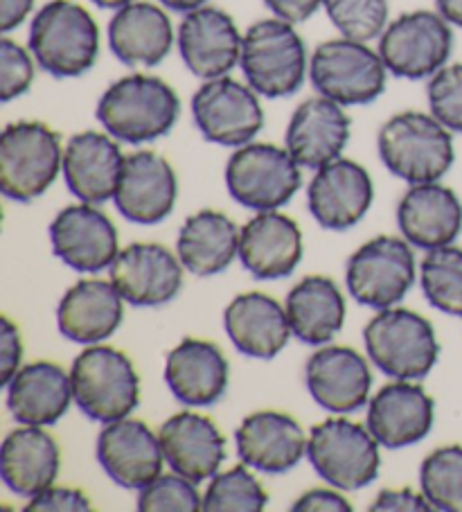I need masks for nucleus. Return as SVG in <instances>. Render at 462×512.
I'll return each mask as SVG.
<instances>
[{
    "mask_svg": "<svg viewBox=\"0 0 462 512\" xmlns=\"http://www.w3.org/2000/svg\"><path fill=\"white\" fill-rule=\"evenodd\" d=\"M181 100L165 79L133 73L102 93L95 116L106 134L127 145H145L174 129Z\"/></svg>",
    "mask_w": 462,
    "mask_h": 512,
    "instance_id": "obj_1",
    "label": "nucleus"
},
{
    "mask_svg": "<svg viewBox=\"0 0 462 512\" xmlns=\"http://www.w3.org/2000/svg\"><path fill=\"white\" fill-rule=\"evenodd\" d=\"M377 152L390 174L411 185L440 181L456 161L451 131L422 111H402L386 120Z\"/></svg>",
    "mask_w": 462,
    "mask_h": 512,
    "instance_id": "obj_2",
    "label": "nucleus"
},
{
    "mask_svg": "<svg viewBox=\"0 0 462 512\" xmlns=\"http://www.w3.org/2000/svg\"><path fill=\"white\" fill-rule=\"evenodd\" d=\"M37 66L48 75L70 79L88 73L100 55V28L75 0H50L34 14L28 37Z\"/></svg>",
    "mask_w": 462,
    "mask_h": 512,
    "instance_id": "obj_3",
    "label": "nucleus"
},
{
    "mask_svg": "<svg viewBox=\"0 0 462 512\" xmlns=\"http://www.w3.org/2000/svg\"><path fill=\"white\" fill-rule=\"evenodd\" d=\"M239 68L257 95L280 100L298 93L309 75L307 46L293 23L264 19L244 32Z\"/></svg>",
    "mask_w": 462,
    "mask_h": 512,
    "instance_id": "obj_4",
    "label": "nucleus"
},
{
    "mask_svg": "<svg viewBox=\"0 0 462 512\" xmlns=\"http://www.w3.org/2000/svg\"><path fill=\"white\" fill-rule=\"evenodd\" d=\"M64 170L61 136L46 122H10L0 134V190L7 199L30 203L43 197Z\"/></svg>",
    "mask_w": 462,
    "mask_h": 512,
    "instance_id": "obj_5",
    "label": "nucleus"
},
{
    "mask_svg": "<svg viewBox=\"0 0 462 512\" xmlns=\"http://www.w3.org/2000/svg\"><path fill=\"white\" fill-rule=\"evenodd\" d=\"M363 343L372 364L390 379H424L440 357L431 321L406 307L379 310L363 328Z\"/></svg>",
    "mask_w": 462,
    "mask_h": 512,
    "instance_id": "obj_6",
    "label": "nucleus"
},
{
    "mask_svg": "<svg viewBox=\"0 0 462 512\" xmlns=\"http://www.w3.org/2000/svg\"><path fill=\"white\" fill-rule=\"evenodd\" d=\"M73 397L86 418L102 425L129 418L140 402V379L131 359L111 346H88L70 368Z\"/></svg>",
    "mask_w": 462,
    "mask_h": 512,
    "instance_id": "obj_7",
    "label": "nucleus"
},
{
    "mask_svg": "<svg viewBox=\"0 0 462 512\" xmlns=\"http://www.w3.org/2000/svg\"><path fill=\"white\" fill-rule=\"evenodd\" d=\"M379 447L368 427L345 418H327L309 431L307 461L325 483L352 492L379 479Z\"/></svg>",
    "mask_w": 462,
    "mask_h": 512,
    "instance_id": "obj_8",
    "label": "nucleus"
},
{
    "mask_svg": "<svg viewBox=\"0 0 462 512\" xmlns=\"http://www.w3.org/2000/svg\"><path fill=\"white\" fill-rule=\"evenodd\" d=\"M388 68L379 50L354 39H330L309 57V82L341 107H366L386 91Z\"/></svg>",
    "mask_w": 462,
    "mask_h": 512,
    "instance_id": "obj_9",
    "label": "nucleus"
},
{
    "mask_svg": "<svg viewBox=\"0 0 462 512\" xmlns=\"http://www.w3.org/2000/svg\"><path fill=\"white\" fill-rule=\"evenodd\" d=\"M302 167L287 147L248 143L237 147L226 163V188L239 206L255 213L280 210L296 197Z\"/></svg>",
    "mask_w": 462,
    "mask_h": 512,
    "instance_id": "obj_10",
    "label": "nucleus"
},
{
    "mask_svg": "<svg viewBox=\"0 0 462 512\" xmlns=\"http://www.w3.org/2000/svg\"><path fill=\"white\" fill-rule=\"evenodd\" d=\"M453 25L435 10L399 14L379 37V55L390 75L399 79H431L449 64Z\"/></svg>",
    "mask_w": 462,
    "mask_h": 512,
    "instance_id": "obj_11",
    "label": "nucleus"
},
{
    "mask_svg": "<svg viewBox=\"0 0 462 512\" xmlns=\"http://www.w3.org/2000/svg\"><path fill=\"white\" fill-rule=\"evenodd\" d=\"M413 246L404 237L379 235L359 246L345 267V285L357 303L388 310L402 303L415 285Z\"/></svg>",
    "mask_w": 462,
    "mask_h": 512,
    "instance_id": "obj_12",
    "label": "nucleus"
},
{
    "mask_svg": "<svg viewBox=\"0 0 462 512\" xmlns=\"http://www.w3.org/2000/svg\"><path fill=\"white\" fill-rule=\"evenodd\" d=\"M192 118L208 143L244 147L264 127V109L251 86L233 77L206 79L192 95Z\"/></svg>",
    "mask_w": 462,
    "mask_h": 512,
    "instance_id": "obj_13",
    "label": "nucleus"
},
{
    "mask_svg": "<svg viewBox=\"0 0 462 512\" xmlns=\"http://www.w3.org/2000/svg\"><path fill=\"white\" fill-rule=\"evenodd\" d=\"M183 262L167 246L136 242L118 253L109 267L111 282L131 307H161L183 289Z\"/></svg>",
    "mask_w": 462,
    "mask_h": 512,
    "instance_id": "obj_14",
    "label": "nucleus"
},
{
    "mask_svg": "<svg viewBox=\"0 0 462 512\" xmlns=\"http://www.w3.org/2000/svg\"><path fill=\"white\" fill-rule=\"evenodd\" d=\"M242 43L244 34L233 16L210 5L185 14L176 30V46L185 68L203 82L224 77L239 66Z\"/></svg>",
    "mask_w": 462,
    "mask_h": 512,
    "instance_id": "obj_15",
    "label": "nucleus"
},
{
    "mask_svg": "<svg viewBox=\"0 0 462 512\" xmlns=\"http://www.w3.org/2000/svg\"><path fill=\"white\" fill-rule=\"evenodd\" d=\"M375 185L368 170L350 158L316 170L307 188V208L325 231H350L372 206Z\"/></svg>",
    "mask_w": 462,
    "mask_h": 512,
    "instance_id": "obj_16",
    "label": "nucleus"
},
{
    "mask_svg": "<svg viewBox=\"0 0 462 512\" xmlns=\"http://www.w3.org/2000/svg\"><path fill=\"white\" fill-rule=\"evenodd\" d=\"M52 253L79 273L109 269L118 258L120 244L115 224L93 203L68 206L50 224Z\"/></svg>",
    "mask_w": 462,
    "mask_h": 512,
    "instance_id": "obj_17",
    "label": "nucleus"
},
{
    "mask_svg": "<svg viewBox=\"0 0 462 512\" xmlns=\"http://www.w3.org/2000/svg\"><path fill=\"white\" fill-rule=\"evenodd\" d=\"M179 197L176 172L165 156L156 152H133L124 156L115 208L124 219L140 226L161 224L172 215Z\"/></svg>",
    "mask_w": 462,
    "mask_h": 512,
    "instance_id": "obj_18",
    "label": "nucleus"
},
{
    "mask_svg": "<svg viewBox=\"0 0 462 512\" xmlns=\"http://www.w3.org/2000/svg\"><path fill=\"white\" fill-rule=\"evenodd\" d=\"M106 476L124 490H142L163 474L161 438L142 420L122 418L104 425L95 445Z\"/></svg>",
    "mask_w": 462,
    "mask_h": 512,
    "instance_id": "obj_19",
    "label": "nucleus"
},
{
    "mask_svg": "<svg viewBox=\"0 0 462 512\" xmlns=\"http://www.w3.org/2000/svg\"><path fill=\"white\" fill-rule=\"evenodd\" d=\"M435 425V402L420 384L395 379L370 397L366 427L386 449H404L420 443Z\"/></svg>",
    "mask_w": 462,
    "mask_h": 512,
    "instance_id": "obj_20",
    "label": "nucleus"
},
{
    "mask_svg": "<svg viewBox=\"0 0 462 512\" xmlns=\"http://www.w3.org/2000/svg\"><path fill=\"white\" fill-rule=\"evenodd\" d=\"M305 384L321 409L348 416L370 402L372 373L354 348L323 346L307 361Z\"/></svg>",
    "mask_w": 462,
    "mask_h": 512,
    "instance_id": "obj_21",
    "label": "nucleus"
},
{
    "mask_svg": "<svg viewBox=\"0 0 462 512\" xmlns=\"http://www.w3.org/2000/svg\"><path fill=\"white\" fill-rule=\"evenodd\" d=\"M350 129L352 120L345 107L325 95H314L293 111L284 131V147L300 167L316 172L343 156Z\"/></svg>",
    "mask_w": 462,
    "mask_h": 512,
    "instance_id": "obj_22",
    "label": "nucleus"
},
{
    "mask_svg": "<svg viewBox=\"0 0 462 512\" xmlns=\"http://www.w3.org/2000/svg\"><path fill=\"white\" fill-rule=\"evenodd\" d=\"M307 436L298 420L280 411H255L235 431L239 461L264 474H284L307 456Z\"/></svg>",
    "mask_w": 462,
    "mask_h": 512,
    "instance_id": "obj_23",
    "label": "nucleus"
},
{
    "mask_svg": "<svg viewBox=\"0 0 462 512\" xmlns=\"http://www.w3.org/2000/svg\"><path fill=\"white\" fill-rule=\"evenodd\" d=\"M397 226L415 249H440L462 233V201L440 181L411 185L397 206Z\"/></svg>",
    "mask_w": 462,
    "mask_h": 512,
    "instance_id": "obj_24",
    "label": "nucleus"
},
{
    "mask_svg": "<svg viewBox=\"0 0 462 512\" xmlns=\"http://www.w3.org/2000/svg\"><path fill=\"white\" fill-rule=\"evenodd\" d=\"M161 447L172 472L194 483L210 481L226 461V438L208 416L181 411L163 422Z\"/></svg>",
    "mask_w": 462,
    "mask_h": 512,
    "instance_id": "obj_25",
    "label": "nucleus"
},
{
    "mask_svg": "<svg viewBox=\"0 0 462 512\" xmlns=\"http://www.w3.org/2000/svg\"><path fill=\"white\" fill-rule=\"evenodd\" d=\"M239 260L257 280L291 276L302 260V231L289 215L264 210L239 233Z\"/></svg>",
    "mask_w": 462,
    "mask_h": 512,
    "instance_id": "obj_26",
    "label": "nucleus"
},
{
    "mask_svg": "<svg viewBox=\"0 0 462 512\" xmlns=\"http://www.w3.org/2000/svg\"><path fill=\"white\" fill-rule=\"evenodd\" d=\"M120 140L100 131H82L64 147V179L68 190L84 203H104L118 190L124 154Z\"/></svg>",
    "mask_w": 462,
    "mask_h": 512,
    "instance_id": "obj_27",
    "label": "nucleus"
},
{
    "mask_svg": "<svg viewBox=\"0 0 462 512\" xmlns=\"http://www.w3.org/2000/svg\"><path fill=\"white\" fill-rule=\"evenodd\" d=\"M174 46V28L163 7L147 0L115 10L109 21V50L131 68H154L163 64Z\"/></svg>",
    "mask_w": 462,
    "mask_h": 512,
    "instance_id": "obj_28",
    "label": "nucleus"
},
{
    "mask_svg": "<svg viewBox=\"0 0 462 512\" xmlns=\"http://www.w3.org/2000/svg\"><path fill=\"white\" fill-rule=\"evenodd\" d=\"M165 384L185 406H212L226 395L228 361L217 343L188 337L165 361Z\"/></svg>",
    "mask_w": 462,
    "mask_h": 512,
    "instance_id": "obj_29",
    "label": "nucleus"
},
{
    "mask_svg": "<svg viewBox=\"0 0 462 512\" xmlns=\"http://www.w3.org/2000/svg\"><path fill=\"white\" fill-rule=\"evenodd\" d=\"M224 328L235 350L251 359L278 357L293 334L284 305L262 291H246L230 300Z\"/></svg>",
    "mask_w": 462,
    "mask_h": 512,
    "instance_id": "obj_30",
    "label": "nucleus"
},
{
    "mask_svg": "<svg viewBox=\"0 0 462 512\" xmlns=\"http://www.w3.org/2000/svg\"><path fill=\"white\" fill-rule=\"evenodd\" d=\"M124 316V298L111 280H79L57 307L59 332L68 341L95 346L113 337Z\"/></svg>",
    "mask_w": 462,
    "mask_h": 512,
    "instance_id": "obj_31",
    "label": "nucleus"
},
{
    "mask_svg": "<svg viewBox=\"0 0 462 512\" xmlns=\"http://www.w3.org/2000/svg\"><path fill=\"white\" fill-rule=\"evenodd\" d=\"M7 409L19 425L52 427L66 416L73 397L70 373L52 361L23 366L5 386Z\"/></svg>",
    "mask_w": 462,
    "mask_h": 512,
    "instance_id": "obj_32",
    "label": "nucleus"
},
{
    "mask_svg": "<svg viewBox=\"0 0 462 512\" xmlns=\"http://www.w3.org/2000/svg\"><path fill=\"white\" fill-rule=\"evenodd\" d=\"M61 454L52 434L43 427L21 425L5 436L0 447V476L14 494L23 499L55 485Z\"/></svg>",
    "mask_w": 462,
    "mask_h": 512,
    "instance_id": "obj_33",
    "label": "nucleus"
},
{
    "mask_svg": "<svg viewBox=\"0 0 462 512\" xmlns=\"http://www.w3.org/2000/svg\"><path fill=\"white\" fill-rule=\"evenodd\" d=\"M293 337L307 346H327L345 325V296L327 276H307L284 300Z\"/></svg>",
    "mask_w": 462,
    "mask_h": 512,
    "instance_id": "obj_34",
    "label": "nucleus"
},
{
    "mask_svg": "<svg viewBox=\"0 0 462 512\" xmlns=\"http://www.w3.org/2000/svg\"><path fill=\"white\" fill-rule=\"evenodd\" d=\"M239 233L242 228H237L228 215L219 210H199L181 226L176 255L194 276H217L239 258Z\"/></svg>",
    "mask_w": 462,
    "mask_h": 512,
    "instance_id": "obj_35",
    "label": "nucleus"
},
{
    "mask_svg": "<svg viewBox=\"0 0 462 512\" xmlns=\"http://www.w3.org/2000/svg\"><path fill=\"white\" fill-rule=\"evenodd\" d=\"M420 287L431 307L462 319V249L456 244L426 251L420 262Z\"/></svg>",
    "mask_w": 462,
    "mask_h": 512,
    "instance_id": "obj_36",
    "label": "nucleus"
},
{
    "mask_svg": "<svg viewBox=\"0 0 462 512\" xmlns=\"http://www.w3.org/2000/svg\"><path fill=\"white\" fill-rule=\"evenodd\" d=\"M420 490L433 510L462 512V445L438 447L424 458Z\"/></svg>",
    "mask_w": 462,
    "mask_h": 512,
    "instance_id": "obj_37",
    "label": "nucleus"
},
{
    "mask_svg": "<svg viewBox=\"0 0 462 512\" xmlns=\"http://www.w3.org/2000/svg\"><path fill=\"white\" fill-rule=\"evenodd\" d=\"M266 503H269V494L246 463L217 472L203 494L206 512H262Z\"/></svg>",
    "mask_w": 462,
    "mask_h": 512,
    "instance_id": "obj_38",
    "label": "nucleus"
},
{
    "mask_svg": "<svg viewBox=\"0 0 462 512\" xmlns=\"http://www.w3.org/2000/svg\"><path fill=\"white\" fill-rule=\"evenodd\" d=\"M327 19L341 37L368 43L388 25V0H323Z\"/></svg>",
    "mask_w": 462,
    "mask_h": 512,
    "instance_id": "obj_39",
    "label": "nucleus"
},
{
    "mask_svg": "<svg viewBox=\"0 0 462 512\" xmlns=\"http://www.w3.org/2000/svg\"><path fill=\"white\" fill-rule=\"evenodd\" d=\"M138 510L142 512H199L203 497L197 483L181 474H161L138 490Z\"/></svg>",
    "mask_w": 462,
    "mask_h": 512,
    "instance_id": "obj_40",
    "label": "nucleus"
},
{
    "mask_svg": "<svg viewBox=\"0 0 462 512\" xmlns=\"http://www.w3.org/2000/svg\"><path fill=\"white\" fill-rule=\"evenodd\" d=\"M429 113L451 134H462V64H447L426 86Z\"/></svg>",
    "mask_w": 462,
    "mask_h": 512,
    "instance_id": "obj_41",
    "label": "nucleus"
},
{
    "mask_svg": "<svg viewBox=\"0 0 462 512\" xmlns=\"http://www.w3.org/2000/svg\"><path fill=\"white\" fill-rule=\"evenodd\" d=\"M34 55L5 34L0 39V102L10 104L30 91L34 82Z\"/></svg>",
    "mask_w": 462,
    "mask_h": 512,
    "instance_id": "obj_42",
    "label": "nucleus"
},
{
    "mask_svg": "<svg viewBox=\"0 0 462 512\" xmlns=\"http://www.w3.org/2000/svg\"><path fill=\"white\" fill-rule=\"evenodd\" d=\"M91 499L77 488H59L50 485L48 490L39 492L25 506V512H86L91 510Z\"/></svg>",
    "mask_w": 462,
    "mask_h": 512,
    "instance_id": "obj_43",
    "label": "nucleus"
},
{
    "mask_svg": "<svg viewBox=\"0 0 462 512\" xmlns=\"http://www.w3.org/2000/svg\"><path fill=\"white\" fill-rule=\"evenodd\" d=\"M23 339L16 325L3 316L0 319V384L7 386L21 370Z\"/></svg>",
    "mask_w": 462,
    "mask_h": 512,
    "instance_id": "obj_44",
    "label": "nucleus"
},
{
    "mask_svg": "<svg viewBox=\"0 0 462 512\" xmlns=\"http://www.w3.org/2000/svg\"><path fill=\"white\" fill-rule=\"evenodd\" d=\"M372 512H431L433 506L424 492H415L413 488H386L377 494L370 506Z\"/></svg>",
    "mask_w": 462,
    "mask_h": 512,
    "instance_id": "obj_45",
    "label": "nucleus"
},
{
    "mask_svg": "<svg viewBox=\"0 0 462 512\" xmlns=\"http://www.w3.org/2000/svg\"><path fill=\"white\" fill-rule=\"evenodd\" d=\"M339 488H314L293 501V512H352V503Z\"/></svg>",
    "mask_w": 462,
    "mask_h": 512,
    "instance_id": "obj_46",
    "label": "nucleus"
},
{
    "mask_svg": "<svg viewBox=\"0 0 462 512\" xmlns=\"http://www.w3.org/2000/svg\"><path fill=\"white\" fill-rule=\"evenodd\" d=\"M275 19H282L287 23H305L321 10L323 0H264Z\"/></svg>",
    "mask_w": 462,
    "mask_h": 512,
    "instance_id": "obj_47",
    "label": "nucleus"
},
{
    "mask_svg": "<svg viewBox=\"0 0 462 512\" xmlns=\"http://www.w3.org/2000/svg\"><path fill=\"white\" fill-rule=\"evenodd\" d=\"M37 0H0V32L10 34L28 19Z\"/></svg>",
    "mask_w": 462,
    "mask_h": 512,
    "instance_id": "obj_48",
    "label": "nucleus"
},
{
    "mask_svg": "<svg viewBox=\"0 0 462 512\" xmlns=\"http://www.w3.org/2000/svg\"><path fill=\"white\" fill-rule=\"evenodd\" d=\"M435 10H438L453 28L462 30V0H435Z\"/></svg>",
    "mask_w": 462,
    "mask_h": 512,
    "instance_id": "obj_49",
    "label": "nucleus"
},
{
    "mask_svg": "<svg viewBox=\"0 0 462 512\" xmlns=\"http://www.w3.org/2000/svg\"><path fill=\"white\" fill-rule=\"evenodd\" d=\"M161 5L172 12L188 14V12L199 10V7H203V5H208V0H161Z\"/></svg>",
    "mask_w": 462,
    "mask_h": 512,
    "instance_id": "obj_50",
    "label": "nucleus"
},
{
    "mask_svg": "<svg viewBox=\"0 0 462 512\" xmlns=\"http://www.w3.org/2000/svg\"><path fill=\"white\" fill-rule=\"evenodd\" d=\"M91 3L102 7V10H120V7L133 3V0H91Z\"/></svg>",
    "mask_w": 462,
    "mask_h": 512,
    "instance_id": "obj_51",
    "label": "nucleus"
}]
</instances>
